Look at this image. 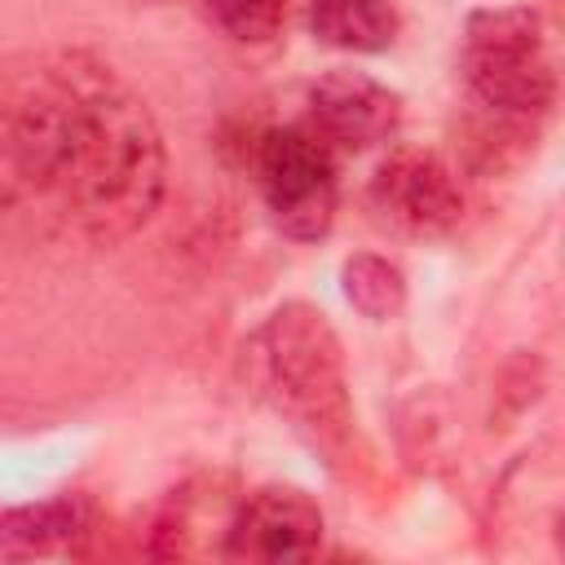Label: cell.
<instances>
[{"mask_svg": "<svg viewBox=\"0 0 565 565\" xmlns=\"http://www.w3.org/2000/svg\"><path fill=\"white\" fill-rule=\"evenodd\" d=\"M168 150L141 93L84 49L0 57V234L115 247L163 203Z\"/></svg>", "mask_w": 565, "mask_h": 565, "instance_id": "cell-1", "label": "cell"}, {"mask_svg": "<svg viewBox=\"0 0 565 565\" xmlns=\"http://www.w3.org/2000/svg\"><path fill=\"white\" fill-rule=\"evenodd\" d=\"M256 353L265 366V388L274 393L278 411L313 446L340 455L353 433V402L340 335L331 331L327 313L305 300L278 305L256 331Z\"/></svg>", "mask_w": 565, "mask_h": 565, "instance_id": "cell-2", "label": "cell"}, {"mask_svg": "<svg viewBox=\"0 0 565 565\" xmlns=\"http://www.w3.org/2000/svg\"><path fill=\"white\" fill-rule=\"evenodd\" d=\"M463 35V79L486 110L530 119L552 106L556 71L543 53V18L534 9H477Z\"/></svg>", "mask_w": 565, "mask_h": 565, "instance_id": "cell-3", "label": "cell"}, {"mask_svg": "<svg viewBox=\"0 0 565 565\" xmlns=\"http://www.w3.org/2000/svg\"><path fill=\"white\" fill-rule=\"evenodd\" d=\"M260 199L291 243H318L335 221V159L331 146L305 128L282 124L256 141Z\"/></svg>", "mask_w": 565, "mask_h": 565, "instance_id": "cell-4", "label": "cell"}, {"mask_svg": "<svg viewBox=\"0 0 565 565\" xmlns=\"http://www.w3.org/2000/svg\"><path fill=\"white\" fill-rule=\"evenodd\" d=\"M371 207L384 225L433 238L463 216V190L450 163L433 150H393L371 181Z\"/></svg>", "mask_w": 565, "mask_h": 565, "instance_id": "cell-5", "label": "cell"}, {"mask_svg": "<svg viewBox=\"0 0 565 565\" xmlns=\"http://www.w3.org/2000/svg\"><path fill=\"white\" fill-rule=\"evenodd\" d=\"M322 547V508L296 486H260L225 525L230 561H309Z\"/></svg>", "mask_w": 565, "mask_h": 565, "instance_id": "cell-6", "label": "cell"}, {"mask_svg": "<svg viewBox=\"0 0 565 565\" xmlns=\"http://www.w3.org/2000/svg\"><path fill=\"white\" fill-rule=\"evenodd\" d=\"M402 97L362 75V71H331L309 88V128L340 150H366L397 132Z\"/></svg>", "mask_w": 565, "mask_h": 565, "instance_id": "cell-7", "label": "cell"}, {"mask_svg": "<svg viewBox=\"0 0 565 565\" xmlns=\"http://www.w3.org/2000/svg\"><path fill=\"white\" fill-rule=\"evenodd\" d=\"M397 9L388 0H309V31L327 49L384 53L397 40Z\"/></svg>", "mask_w": 565, "mask_h": 565, "instance_id": "cell-8", "label": "cell"}, {"mask_svg": "<svg viewBox=\"0 0 565 565\" xmlns=\"http://www.w3.org/2000/svg\"><path fill=\"white\" fill-rule=\"evenodd\" d=\"M88 530V503L79 494H57L44 503H26L0 516V552L4 556H44L66 547Z\"/></svg>", "mask_w": 565, "mask_h": 565, "instance_id": "cell-9", "label": "cell"}, {"mask_svg": "<svg viewBox=\"0 0 565 565\" xmlns=\"http://www.w3.org/2000/svg\"><path fill=\"white\" fill-rule=\"evenodd\" d=\"M340 291L371 322H388L406 305V278H402V269L388 256H375V252L344 256V265H340Z\"/></svg>", "mask_w": 565, "mask_h": 565, "instance_id": "cell-10", "label": "cell"}, {"mask_svg": "<svg viewBox=\"0 0 565 565\" xmlns=\"http://www.w3.org/2000/svg\"><path fill=\"white\" fill-rule=\"evenodd\" d=\"M212 22L238 44H269L282 31L287 0H207Z\"/></svg>", "mask_w": 565, "mask_h": 565, "instance_id": "cell-11", "label": "cell"}]
</instances>
